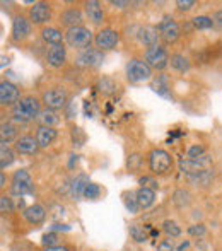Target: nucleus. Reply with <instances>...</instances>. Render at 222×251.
<instances>
[{"label": "nucleus", "mask_w": 222, "mask_h": 251, "mask_svg": "<svg viewBox=\"0 0 222 251\" xmlns=\"http://www.w3.org/2000/svg\"><path fill=\"white\" fill-rule=\"evenodd\" d=\"M41 100L34 94H24L16 106L10 108V122L16 125H24V123H31L38 120L40 113L43 111L41 108Z\"/></svg>", "instance_id": "f257e3e1"}, {"label": "nucleus", "mask_w": 222, "mask_h": 251, "mask_svg": "<svg viewBox=\"0 0 222 251\" xmlns=\"http://www.w3.org/2000/svg\"><path fill=\"white\" fill-rule=\"evenodd\" d=\"M9 195L12 199H23L27 195H34V179L27 169L14 171L9 185Z\"/></svg>", "instance_id": "f03ea898"}, {"label": "nucleus", "mask_w": 222, "mask_h": 251, "mask_svg": "<svg viewBox=\"0 0 222 251\" xmlns=\"http://www.w3.org/2000/svg\"><path fill=\"white\" fill-rule=\"evenodd\" d=\"M94 34L93 31L87 26H75L70 27V29H65V45L69 48L75 51H82L91 48V45L94 43Z\"/></svg>", "instance_id": "7ed1b4c3"}, {"label": "nucleus", "mask_w": 222, "mask_h": 251, "mask_svg": "<svg viewBox=\"0 0 222 251\" xmlns=\"http://www.w3.org/2000/svg\"><path fill=\"white\" fill-rule=\"evenodd\" d=\"M125 77L132 84L149 82L154 79V70L144 58H130L125 63Z\"/></svg>", "instance_id": "20e7f679"}, {"label": "nucleus", "mask_w": 222, "mask_h": 251, "mask_svg": "<svg viewBox=\"0 0 222 251\" xmlns=\"http://www.w3.org/2000/svg\"><path fill=\"white\" fill-rule=\"evenodd\" d=\"M34 34V24L29 21L27 14L17 12L12 16V26H10V41L16 45H23Z\"/></svg>", "instance_id": "39448f33"}, {"label": "nucleus", "mask_w": 222, "mask_h": 251, "mask_svg": "<svg viewBox=\"0 0 222 251\" xmlns=\"http://www.w3.org/2000/svg\"><path fill=\"white\" fill-rule=\"evenodd\" d=\"M40 100L45 104V108L58 111V109H65L67 106H69L70 93H69V89L63 86H50V87H47V89H43Z\"/></svg>", "instance_id": "423d86ee"}, {"label": "nucleus", "mask_w": 222, "mask_h": 251, "mask_svg": "<svg viewBox=\"0 0 222 251\" xmlns=\"http://www.w3.org/2000/svg\"><path fill=\"white\" fill-rule=\"evenodd\" d=\"M173 161L171 154L164 149H150L147 154V166H149V171L152 176H164L168 175L173 169Z\"/></svg>", "instance_id": "0eeeda50"}, {"label": "nucleus", "mask_w": 222, "mask_h": 251, "mask_svg": "<svg viewBox=\"0 0 222 251\" xmlns=\"http://www.w3.org/2000/svg\"><path fill=\"white\" fill-rule=\"evenodd\" d=\"M169 58H171V55H169L168 48L161 43L144 51V60L149 63L150 69L157 70V72H163L166 67H169Z\"/></svg>", "instance_id": "6e6552de"}, {"label": "nucleus", "mask_w": 222, "mask_h": 251, "mask_svg": "<svg viewBox=\"0 0 222 251\" xmlns=\"http://www.w3.org/2000/svg\"><path fill=\"white\" fill-rule=\"evenodd\" d=\"M157 29H159V34H161V40H163V45L168 47V45H174L176 41L179 40L181 36V26L179 23L174 19L173 16H163L161 23L157 24Z\"/></svg>", "instance_id": "1a4fd4ad"}, {"label": "nucleus", "mask_w": 222, "mask_h": 251, "mask_svg": "<svg viewBox=\"0 0 222 251\" xmlns=\"http://www.w3.org/2000/svg\"><path fill=\"white\" fill-rule=\"evenodd\" d=\"M27 17L34 26H50L51 19H53V7L48 2H34L27 9Z\"/></svg>", "instance_id": "9d476101"}, {"label": "nucleus", "mask_w": 222, "mask_h": 251, "mask_svg": "<svg viewBox=\"0 0 222 251\" xmlns=\"http://www.w3.org/2000/svg\"><path fill=\"white\" fill-rule=\"evenodd\" d=\"M212 162V159L209 155H202L198 159H190V157H181L178 161V168L186 178H193V176H198L202 175L203 171H207Z\"/></svg>", "instance_id": "9b49d317"}, {"label": "nucleus", "mask_w": 222, "mask_h": 251, "mask_svg": "<svg viewBox=\"0 0 222 251\" xmlns=\"http://www.w3.org/2000/svg\"><path fill=\"white\" fill-rule=\"evenodd\" d=\"M120 43V31H116L115 27L104 26L101 29L96 31L94 34V47L101 51H110L115 50Z\"/></svg>", "instance_id": "f8f14e48"}, {"label": "nucleus", "mask_w": 222, "mask_h": 251, "mask_svg": "<svg viewBox=\"0 0 222 251\" xmlns=\"http://www.w3.org/2000/svg\"><path fill=\"white\" fill-rule=\"evenodd\" d=\"M74 62L77 67H82V69H99L104 62V51L98 50L96 47H91L87 50L77 51Z\"/></svg>", "instance_id": "ddd939ff"}, {"label": "nucleus", "mask_w": 222, "mask_h": 251, "mask_svg": "<svg viewBox=\"0 0 222 251\" xmlns=\"http://www.w3.org/2000/svg\"><path fill=\"white\" fill-rule=\"evenodd\" d=\"M21 98L23 96H21L19 86L9 79H2V82H0V104H2V108H5V106L12 108L19 102Z\"/></svg>", "instance_id": "4468645a"}, {"label": "nucleus", "mask_w": 222, "mask_h": 251, "mask_svg": "<svg viewBox=\"0 0 222 251\" xmlns=\"http://www.w3.org/2000/svg\"><path fill=\"white\" fill-rule=\"evenodd\" d=\"M84 19H86V14H84V9L80 7H65V9L60 10L58 14V23L60 26H65L67 29L70 27H75V26H82Z\"/></svg>", "instance_id": "2eb2a0df"}, {"label": "nucleus", "mask_w": 222, "mask_h": 251, "mask_svg": "<svg viewBox=\"0 0 222 251\" xmlns=\"http://www.w3.org/2000/svg\"><path fill=\"white\" fill-rule=\"evenodd\" d=\"M82 9H84V14H86V19L89 21L93 26H96L101 29L104 19H106L103 3L98 2V0H87V2L82 3Z\"/></svg>", "instance_id": "dca6fc26"}, {"label": "nucleus", "mask_w": 222, "mask_h": 251, "mask_svg": "<svg viewBox=\"0 0 222 251\" xmlns=\"http://www.w3.org/2000/svg\"><path fill=\"white\" fill-rule=\"evenodd\" d=\"M47 217H48V210L43 203H33L23 210L24 222H27V224L33 226V227L43 226L45 222H47Z\"/></svg>", "instance_id": "f3484780"}, {"label": "nucleus", "mask_w": 222, "mask_h": 251, "mask_svg": "<svg viewBox=\"0 0 222 251\" xmlns=\"http://www.w3.org/2000/svg\"><path fill=\"white\" fill-rule=\"evenodd\" d=\"M135 38L139 40V43L142 45V47H146V50H147V48L159 45L161 34H159L157 26H154V24H142V26L137 27Z\"/></svg>", "instance_id": "a211bd4d"}, {"label": "nucleus", "mask_w": 222, "mask_h": 251, "mask_svg": "<svg viewBox=\"0 0 222 251\" xmlns=\"http://www.w3.org/2000/svg\"><path fill=\"white\" fill-rule=\"evenodd\" d=\"M45 60L51 69H62L65 67L67 60H69V51H67L65 45H58V47H50L47 48L45 53Z\"/></svg>", "instance_id": "6ab92c4d"}, {"label": "nucleus", "mask_w": 222, "mask_h": 251, "mask_svg": "<svg viewBox=\"0 0 222 251\" xmlns=\"http://www.w3.org/2000/svg\"><path fill=\"white\" fill-rule=\"evenodd\" d=\"M14 149L21 155H34V154H38V151H40L41 147H40V144H38L36 137L31 135V133H24V135H21L19 139L14 142Z\"/></svg>", "instance_id": "aec40b11"}, {"label": "nucleus", "mask_w": 222, "mask_h": 251, "mask_svg": "<svg viewBox=\"0 0 222 251\" xmlns=\"http://www.w3.org/2000/svg\"><path fill=\"white\" fill-rule=\"evenodd\" d=\"M96 89H98V93L103 94V96L113 98L122 91V84L111 75H101V77H98V80H96Z\"/></svg>", "instance_id": "412c9836"}, {"label": "nucleus", "mask_w": 222, "mask_h": 251, "mask_svg": "<svg viewBox=\"0 0 222 251\" xmlns=\"http://www.w3.org/2000/svg\"><path fill=\"white\" fill-rule=\"evenodd\" d=\"M40 36L48 47H58V45L65 43V33L56 26H45L41 27Z\"/></svg>", "instance_id": "4be33fe9"}, {"label": "nucleus", "mask_w": 222, "mask_h": 251, "mask_svg": "<svg viewBox=\"0 0 222 251\" xmlns=\"http://www.w3.org/2000/svg\"><path fill=\"white\" fill-rule=\"evenodd\" d=\"M154 226L152 224H137V222H132V224L128 226V236L130 239H132L133 243H137V245H144V243H147L150 239V229H152Z\"/></svg>", "instance_id": "5701e85b"}, {"label": "nucleus", "mask_w": 222, "mask_h": 251, "mask_svg": "<svg viewBox=\"0 0 222 251\" xmlns=\"http://www.w3.org/2000/svg\"><path fill=\"white\" fill-rule=\"evenodd\" d=\"M69 183H70V199L80 200L84 195V190H86V186L91 183V179L86 173H79V175H75L74 178H70Z\"/></svg>", "instance_id": "b1692460"}, {"label": "nucleus", "mask_w": 222, "mask_h": 251, "mask_svg": "<svg viewBox=\"0 0 222 251\" xmlns=\"http://www.w3.org/2000/svg\"><path fill=\"white\" fill-rule=\"evenodd\" d=\"M150 87H152L154 93H157L159 96L166 98V100H171L173 94H171V84H169V77L168 74H157L154 75V79L150 80Z\"/></svg>", "instance_id": "393cba45"}, {"label": "nucleus", "mask_w": 222, "mask_h": 251, "mask_svg": "<svg viewBox=\"0 0 222 251\" xmlns=\"http://www.w3.org/2000/svg\"><path fill=\"white\" fill-rule=\"evenodd\" d=\"M34 137H36L38 144H40L41 149H47V147H50L51 144L56 140V137H58V130L53 128V126H43L40 125L36 128V133H34Z\"/></svg>", "instance_id": "a878e982"}, {"label": "nucleus", "mask_w": 222, "mask_h": 251, "mask_svg": "<svg viewBox=\"0 0 222 251\" xmlns=\"http://www.w3.org/2000/svg\"><path fill=\"white\" fill-rule=\"evenodd\" d=\"M135 195H137V200H139L140 210H147V208H150L154 203H156V199H157L156 190L146 188V186H140V188L135 192Z\"/></svg>", "instance_id": "bb28decb"}, {"label": "nucleus", "mask_w": 222, "mask_h": 251, "mask_svg": "<svg viewBox=\"0 0 222 251\" xmlns=\"http://www.w3.org/2000/svg\"><path fill=\"white\" fill-rule=\"evenodd\" d=\"M171 201H173V205H174L176 208H179V210H185V208H188L190 205H192L193 195H192V192H190V190L178 188V190H174V192H173Z\"/></svg>", "instance_id": "cd10ccee"}, {"label": "nucleus", "mask_w": 222, "mask_h": 251, "mask_svg": "<svg viewBox=\"0 0 222 251\" xmlns=\"http://www.w3.org/2000/svg\"><path fill=\"white\" fill-rule=\"evenodd\" d=\"M169 67L178 74H186L192 69V60L183 53H173L169 58Z\"/></svg>", "instance_id": "c85d7f7f"}, {"label": "nucleus", "mask_w": 222, "mask_h": 251, "mask_svg": "<svg viewBox=\"0 0 222 251\" xmlns=\"http://www.w3.org/2000/svg\"><path fill=\"white\" fill-rule=\"evenodd\" d=\"M19 130H17V125L14 122H2L0 125V142L3 144H10L16 142L19 139Z\"/></svg>", "instance_id": "c756f323"}, {"label": "nucleus", "mask_w": 222, "mask_h": 251, "mask_svg": "<svg viewBox=\"0 0 222 251\" xmlns=\"http://www.w3.org/2000/svg\"><path fill=\"white\" fill-rule=\"evenodd\" d=\"M16 149L14 147H10L9 144H3L0 142V168H2V171H5L9 166L14 164V161H16Z\"/></svg>", "instance_id": "7c9ffc66"}, {"label": "nucleus", "mask_w": 222, "mask_h": 251, "mask_svg": "<svg viewBox=\"0 0 222 251\" xmlns=\"http://www.w3.org/2000/svg\"><path fill=\"white\" fill-rule=\"evenodd\" d=\"M60 122H62V118L58 116V113L48 108H45L40 113V116H38V123L43 126H53V128H56V125H60Z\"/></svg>", "instance_id": "2f4dec72"}, {"label": "nucleus", "mask_w": 222, "mask_h": 251, "mask_svg": "<svg viewBox=\"0 0 222 251\" xmlns=\"http://www.w3.org/2000/svg\"><path fill=\"white\" fill-rule=\"evenodd\" d=\"M161 231L166 234V238H173V239L179 238V236L183 234L181 226L176 221H173V219H164V221L161 222Z\"/></svg>", "instance_id": "473e14b6"}, {"label": "nucleus", "mask_w": 222, "mask_h": 251, "mask_svg": "<svg viewBox=\"0 0 222 251\" xmlns=\"http://www.w3.org/2000/svg\"><path fill=\"white\" fill-rule=\"evenodd\" d=\"M122 199H123V205H125V208H126V212H128V214H133V215L139 214L140 205H139V200H137L135 192H132V190H128V192H123Z\"/></svg>", "instance_id": "72a5a7b5"}, {"label": "nucleus", "mask_w": 222, "mask_h": 251, "mask_svg": "<svg viewBox=\"0 0 222 251\" xmlns=\"http://www.w3.org/2000/svg\"><path fill=\"white\" fill-rule=\"evenodd\" d=\"M192 26L195 31H209V29H214V21H212V16H207V14H202V16H195L192 21Z\"/></svg>", "instance_id": "f704fd0d"}, {"label": "nucleus", "mask_w": 222, "mask_h": 251, "mask_svg": "<svg viewBox=\"0 0 222 251\" xmlns=\"http://www.w3.org/2000/svg\"><path fill=\"white\" fill-rule=\"evenodd\" d=\"M60 245H63L62 234H60V232L48 231L41 236V246H43V248H51V246H60Z\"/></svg>", "instance_id": "c9c22d12"}, {"label": "nucleus", "mask_w": 222, "mask_h": 251, "mask_svg": "<svg viewBox=\"0 0 222 251\" xmlns=\"http://www.w3.org/2000/svg\"><path fill=\"white\" fill-rule=\"evenodd\" d=\"M101 195H103V188H101V185H98V183H93V181H91L89 185L86 186V190H84L82 199L94 201V200H99V199H101Z\"/></svg>", "instance_id": "e433bc0d"}, {"label": "nucleus", "mask_w": 222, "mask_h": 251, "mask_svg": "<svg viewBox=\"0 0 222 251\" xmlns=\"http://www.w3.org/2000/svg\"><path fill=\"white\" fill-rule=\"evenodd\" d=\"M144 164V157L140 154H132L126 157V169L128 173H139L142 169Z\"/></svg>", "instance_id": "4c0bfd02"}, {"label": "nucleus", "mask_w": 222, "mask_h": 251, "mask_svg": "<svg viewBox=\"0 0 222 251\" xmlns=\"http://www.w3.org/2000/svg\"><path fill=\"white\" fill-rule=\"evenodd\" d=\"M186 234L192 236V238H203V236L207 234V226L203 224V222H195V224L188 226V229H186Z\"/></svg>", "instance_id": "58836bf2"}, {"label": "nucleus", "mask_w": 222, "mask_h": 251, "mask_svg": "<svg viewBox=\"0 0 222 251\" xmlns=\"http://www.w3.org/2000/svg\"><path fill=\"white\" fill-rule=\"evenodd\" d=\"M14 210H16V207H14V199L10 195L2 193V195H0V212H2V215L12 214Z\"/></svg>", "instance_id": "ea45409f"}, {"label": "nucleus", "mask_w": 222, "mask_h": 251, "mask_svg": "<svg viewBox=\"0 0 222 251\" xmlns=\"http://www.w3.org/2000/svg\"><path fill=\"white\" fill-rule=\"evenodd\" d=\"M205 146H202V144H193V146H190L188 149H186V155H188L190 159H198L202 157V155H205Z\"/></svg>", "instance_id": "a19ab883"}, {"label": "nucleus", "mask_w": 222, "mask_h": 251, "mask_svg": "<svg viewBox=\"0 0 222 251\" xmlns=\"http://www.w3.org/2000/svg\"><path fill=\"white\" fill-rule=\"evenodd\" d=\"M139 185L140 186H146V188H152L157 192V188H159V183H157L156 176L152 175H146V176H140L139 178Z\"/></svg>", "instance_id": "79ce46f5"}, {"label": "nucleus", "mask_w": 222, "mask_h": 251, "mask_svg": "<svg viewBox=\"0 0 222 251\" xmlns=\"http://www.w3.org/2000/svg\"><path fill=\"white\" fill-rule=\"evenodd\" d=\"M86 140V133L79 128V126H74L72 128V142H74V147H80Z\"/></svg>", "instance_id": "37998d69"}, {"label": "nucleus", "mask_w": 222, "mask_h": 251, "mask_svg": "<svg viewBox=\"0 0 222 251\" xmlns=\"http://www.w3.org/2000/svg\"><path fill=\"white\" fill-rule=\"evenodd\" d=\"M156 251H176L174 248V239L173 238H164L157 243Z\"/></svg>", "instance_id": "c03bdc74"}, {"label": "nucleus", "mask_w": 222, "mask_h": 251, "mask_svg": "<svg viewBox=\"0 0 222 251\" xmlns=\"http://www.w3.org/2000/svg\"><path fill=\"white\" fill-rule=\"evenodd\" d=\"M174 5H176V9H178L179 12H190V10L197 5V2H195V0H176Z\"/></svg>", "instance_id": "a18cd8bd"}, {"label": "nucleus", "mask_w": 222, "mask_h": 251, "mask_svg": "<svg viewBox=\"0 0 222 251\" xmlns=\"http://www.w3.org/2000/svg\"><path fill=\"white\" fill-rule=\"evenodd\" d=\"M31 250H33V245H31L29 241H24V239H21V241H16L9 248V251H31Z\"/></svg>", "instance_id": "49530a36"}, {"label": "nucleus", "mask_w": 222, "mask_h": 251, "mask_svg": "<svg viewBox=\"0 0 222 251\" xmlns=\"http://www.w3.org/2000/svg\"><path fill=\"white\" fill-rule=\"evenodd\" d=\"M212 21H214V29L222 33V9H217L212 12Z\"/></svg>", "instance_id": "de8ad7c7"}, {"label": "nucleus", "mask_w": 222, "mask_h": 251, "mask_svg": "<svg viewBox=\"0 0 222 251\" xmlns=\"http://www.w3.org/2000/svg\"><path fill=\"white\" fill-rule=\"evenodd\" d=\"M50 231H55V232H69V231H72V227H70L69 224H63V222H53V224L50 226Z\"/></svg>", "instance_id": "09e8293b"}, {"label": "nucleus", "mask_w": 222, "mask_h": 251, "mask_svg": "<svg viewBox=\"0 0 222 251\" xmlns=\"http://www.w3.org/2000/svg\"><path fill=\"white\" fill-rule=\"evenodd\" d=\"M132 3H133V2H128V0H111L110 5H113L115 9L123 10V9H128V7L132 5Z\"/></svg>", "instance_id": "8fccbe9b"}, {"label": "nucleus", "mask_w": 222, "mask_h": 251, "mask_svg": "<svg viewBox=\"0 0 222 251\" xmlns=\"http://www.w3.org/2000/svg\"><path fill=\"white\" fill-rule=\"evenodd\" d=\"M41 251H74V248L70 245H67V243H63V245L60 246H51V248H43Z\"/></svg>", "instance_id": "3c124183"}, {"label": "nucleus", "mask_w": 222, "mask_h": 251, "mask_svg": "<svg viewBox=\"0 0 222 251\" xmlns=\"http://www.w3.org/2000/svg\"><path fill=\"white\" fill-rule=\"evenodd\" d=\"M77 162H79V155L77 154H72L70 155V159H69V162H67V168L69 169H74L77 166Z\"/></svg>", "instance_id": "603ef678"}, {"label": "nucleus", "mask_w": 222, "mask_h": 251, "mask_svg": "<svg viewBox=\"0 0 222 251\" xmlns=\"http://www.w3.org/2000/svg\"><path fill=\"white\" fill-rule=\"evenodd\" d=\"M5 186H7V175L5 171H2L0 173V188L5 190Z\"/></svg>", "instance_id": "864d4df0"}, {"label": "nucleus", "mask_w": 222, "mask_h": 251, "mask_svg": "<svg viewBox=\"0 0 222 251\" xmlns=\"http://www.w3.org/2000/svg\"><path fill=\"white\" fill-rule=\"evenodd\" d=\"M161 232H163V231H161V229L152 227V229H150V232H149V234H150V239H156V238H159V236H161Z\"/></svg>", "instance_id": "5fc2aeb1"}, {"label": "nucleus", "mask_w": 222, "mask_h": 251, "mask_svg": "<svg viewBox=\"0 0 222 251\" xmlns=\"http://www.w3.org/2000/svg\"><path fill=\"white\" fill-rule=\"evenodd\" d=\"M190 245H192V243H190L188 239H186V241H183L181 245H179L178 248H176V251H186V250L190 248Z\"/></svg>", "instance_id": "6e6d98bb"}]
</instances>
